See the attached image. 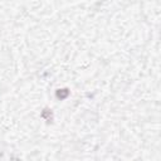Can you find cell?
Here are the masks:
<instances>
[{"label": "cell", "mask_w": 161, "mask_h": 161, "mask_svg": "<svg viewBox=\"0 0 161 161\" xmlns=\"http://www.w3.org/2000/svg\"><path fill=\"white\" fill-rule=\"evenodd\" d=\"M68 94H69V91H68V89H59V91L57 92V97L61 98V100H63V98H66Z\"/></svg>", "instance_id": "6da1fadb"}, {"label": "cell", "mask_w": 161, "mask_h": 161, "mask_svg": "<svg viewBox=\"0 0 161 161\" xmlns=\"http://www.w3.org/2000/svg\"><path fill=\"white\" fill-rule=\"evenodd\" d=\"M43 117H45L48 121H50L52 120V112L49 110H44V112H43Z\"/></svg>", "instance_id": "7a4b0ae2"}]
</instances>
